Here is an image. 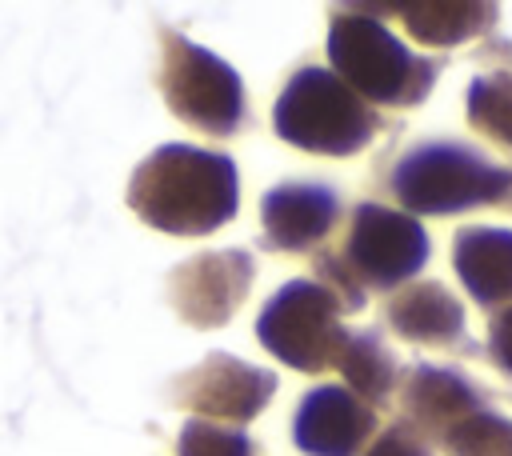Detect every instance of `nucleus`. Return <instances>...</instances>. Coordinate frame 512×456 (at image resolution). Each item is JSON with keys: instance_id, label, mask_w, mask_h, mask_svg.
<instances>
[{"instance_id": "a211bd4d", "label": "nucleus", "mask_w": 512, "mask_h": 456, "mask_svg": "<svg viewBox=\"0 0 512 456\" xmlns=\"http://www.w3.org/2000/svg\"><path fill=\"white\" fill-rule=\"evenodd\" d=\"M448 456H512V420L496 412H472L444 432Z\"/></svg>"}, {"instance_id": "2eb2a0df", "label": "nucleus", "mask_w": 512, "mask_h": 456, "mask_svg": "<svg viewBox=\"0 0 512 456\" xmlns=\"http://www.w3.org/2000/svg\"><path fill=\"white\" fill-rule=\"evenodd\" d=\"M368 12H400L404 28L428 44V48H452L464 44L480 32L492 28V20L500 16L492 4H476V0H420V4H384V8H368Z\"/></svg>"}, {"instance_id": "ddd939ff", "label": "nucleus", "mask_w": 512, "mask_h": 456, "mask_svg": "<svg viewBox=\"0 0 512 456\" xmlns=\"http://www.w3.org/2000/svg\"><path fill=\"white\" fill-rule=\"evenodd\" d=\"M404 412L408 424L416 432H436L444 436L452 424H460L464 416L480 412V392L452 368H432V364H416L404 380Z\"/></svg>"}, {"instance_id": "f8f14e48", "label": "nucleus", "mask_w": 512, "mask_h": 456, "mask_svg": "<svg viewBox=\"0 0 512 456\" xmlns=\"http://www.w3.org/2000/svg\"><path fill=\"white\" fill-rule=\"evenodd\" d=\"M452 264L476 304H504L512 300V232L468 224L452 240Z\"/></svg>"}, {"instance_id": "dca6fc26", "label": "nucleus", "mask_w": 512, "mask_h": 456, "mask_svg": "<svg viewBox=\"0 0 512 456\" xmlns=\"http://www.w3.org/2000/svg\"><path fill=\"white\" fill-rule=\"evenodd\" d=\"M336 368L344 372V388L356 392L368 408L388 400V392L396 388V360L392 352L380 344L376 332H348L340 356H336Z\"/></svg>"}, {"instance_id": "f257e3e1", "label": "nucleus", "mask_w": 512, "mask_h": 456, "mask_svg": "<svg viewBox=\"0 0 512 456\" xmlns=\"http://www.w3.org/2000/svg\"><path fill=\"white\" fill-rule=\"evenodd\" d=\"M128 208L156 232L208 236L240 208V176L228 152L184 140L152 148L128 176Z\"/></svg>"}, {"instance_id": "f03ea898", "label": "nucleus", "mask_w": 512, "mask_h": 456, "mask_svg": "<svg viewBox=\"0 0 512 456\" xmlns=\"http://www.w3.org/2000/svg\"><path fill=\"white\" fill-rule=\"evenodd\" d=\"M328 60L332 72L364 100V104H388V108H412L420 104L436 76L440 60H428L412 48H404L372 12L364 8H340L328 24Z\"/></svg>"}, {"instance_id": "39448f33", "label": "nucleus", "mask_w": 512, "mask_h": 456, "mask_svg": "<svg viewBox=\"0 0 512 456\" xmlns=\"http://www.w3.org/2000/svg\"><path fill=\"white\" fill-rule=\"evenodd\" d=\"M160 96L192 132L228 140L248 124V96L240 72L216 52L192 44L176 28H160Z\"/></svg>"}, {"instance_id": "9b49d317", "label": "nucleus", "mask_w": 512, "mask_h": 456, "mask_svg": "<svg viewBox=\"0 0 512 456\" xmlns=\"http://www.w3.org/2000/svg\"><path fill=\"white\" fill-rule=\"evenodd\" d=\"M340 220V196L320 180H284L260 200V240L272 252H308Z\"/></svg>"}, {"instance_id": "0eeeda50", "label": "nucleus", "mask_w": 512, "mask_h": 456, "mask_svg": "<svg viewBox=\"0 0 512 456\" xmlns=\"http://www.w3.org/2000/svg\"><path fill=\"white\" fill-rule=\"evenodd\" d=\"M428 252H432L428 232L416 216L364 200L352 208L340 260L348 264V272L360 280L364 292L368 288L388 292V288L412 280L428 264Z\"/></svg>"}, {"instance_id": "412c9836", "label": "nucleus", "mask_w": 512, "mask_h": 456, "mask_svg": "<svg viewBox=\"0 0 512 456\" xmlns=\"http://www.w3.org/2000/svg\"><path fill=\"white\" fill-rule=\"evenodd\" d=\"M488 352L512 376V308H504V312L492 316V324H488Z\"/></svg>"}, {"instance_id": "aec40b11", "label": "nucleus", "mask_w": 512, "mask_h": 456, "mask_svg": "<svg viewBox=\"0 0 512 456\" xmlns=\"http://www.w3.org/2000/svg\"><path fill=\"white\" fill-rule=\"evenodd\" d=\"M364 456H432V448L412 424H392L372 440Z\"/></svg>"}, {"instance_id": "7ed1b4c3", "label": "nucleus", "mask_w": 512, "mask_h": 456, "mask_svg": "<svg viewBox=\"0 0 512 456\" xmlns=\"http://www.w3.org/2000/svg\"><path fill=\"white\" fill-rule=\"evenodd\" d=\"M272 128L284 144L316 156H352L368 148L380 116L332 72L304 64L288 76L272 104Z\"/></svg>"}, {"instance_id": "6e6552de", "label": "nucleus", "mask_w": 512, "mask_h": 456, "mask_svg": "<svg viewBox=\"0 0 512 456\" xmlns=\"http://www.w3.org/2000/svg\"><path fill=\"white\" fill-rule=\"evenodd\" d=\"M276 392V372L244 364L232 352H208L196 368L172 380V400L200 420L248 424L256 420Z\"/></svg>"}, {"instance_id": "1a4fd4ad", "label": "nucleus", "mask_w": 512, "mask_h": 456, "mask_svg": "<svg viewBox=\"0 0 512 456\" xmlns=\"http://www.w3.org/2000/svg\"><path fill=\"white\" fill-rule=\"evenodd\" d=\"M252 256L240 248L200 252L168 272V300L176 316L192 328H220L236 316L252 288Z\"/></svg>"}, {"instance_id": "9d476101", "label": "nucleus", "mask_w": 512, "mask_h": 456, "mask_svg": "<svg viewBox=\"0 0 512 456\" xmlns=\"http://www.w3.org/2000/svg\"><path fill=\"white\" fill-rule=\"evenodd\" d=\"M376 432V412L344 384H316L292 416V444L304 456H356Z\"/></svg>"}, {"instance_id": "20e7f679", "label": "nucleus", "mask_w": 512, "mask_h": 456, "mask_svg": "<svg viewBox=\"0 0 512 456\" xmlns=\"http://www.w3.org/2000/svg\"><path fill=\"white\" fill-rule=\"evenodd\" d=\"M408 216H452L484 204L512 208V168L468 144H420L404 152L388 180Z\"/></svg>"}, {"instance_id": "423d86ee", "label": "nucleus", "mask_w": 512, "mask_h": 456, "mask_svg": "<svg viewBox=\"0 0 512 456\" xmlns=\"http://www.w3.org/2000/svg\"><path fill=\"white\" fill-rule=\"evenodd\" d=\"M340 312L344 304L320 280H288L264 300L256 316V340L268 356L296 372H324L336 364L348 340Z\"/></svg>"}, {"instance_id": "6ab92c4d", "label": "nucleus", "mask_w": 512, "mask_h": 456, "mask_svg": "<svg viewBox=\"0 0 512 456\" xmlns=\"http://www.w3.org/2000/svg\"><path fill=\"white\" fill-rule=\"evenodd\" d=\"M176 456H260V444L236 424L192 416L176 436Z\"/></svg>"}, {"instance_id": "4468645a", "label": "nucleus", "mask_w": 512, "mask_h": 456, "mask_svg": "<svg viewBox=\"0 0 512 456\" xmlns=\"http://www.w3.org/2000/svg\"><path fill=\"white\" fill-rule=\"evenodd\" d=\"M388 324L412 344H452L464 336V308L440 280H420L392 296Z\"/></svg>"}, {"instance_id": "f3484780", "label": "nucleus", "mask_w": 512, "mask_h": 456, "mask_svg": "<svg viewBox=\"0 0 512 456\" xmlns=\"http://www.w3.org/2000/svg\"><path fill=\"white\" fill-rule=\"evenodd\" d=\"M468 120L488 140L512 148V72L476 76L468 84Z\"/></svg>"}]
</instances>
